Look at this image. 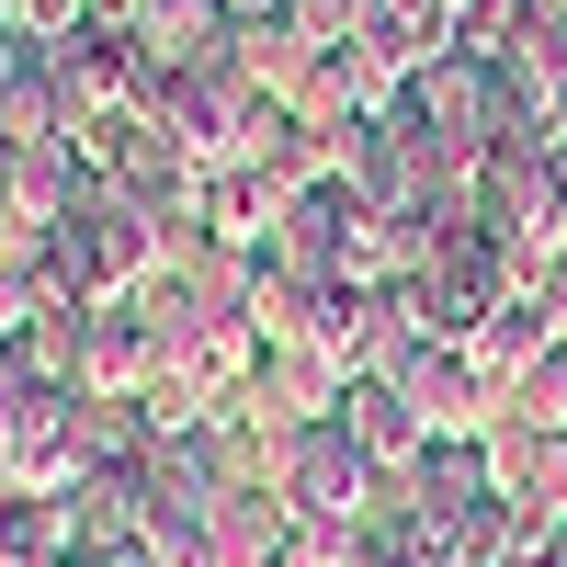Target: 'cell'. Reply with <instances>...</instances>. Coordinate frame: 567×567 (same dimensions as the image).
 I'll return each instance as SVG.
<instances>
[{
  "mask_svg": "<svg viewBox=\"0 0 567 567\" xmlns=\"http://www.w3.org/2000/svg\"><path fill=\"white\" fill-rule=\"evenodd\" d=\"M296 488H307V511H352V454L307 443V454H296Z\"/></svg>",
  "mask_w": 567,
  "mask_h": 567,
  "instance_id": "1",
  "label": "cell"
},
{
  "mask_svg": "<svg viewBox=\"0 0 567 567\" xmlns=\"http://www.w3.org/2000/svg\"><path fill=\"white\" fill-rule=\"evenodd\" d=\"M0 12H12V0H0Z\"/></svg>",
  "mask_w": 567,
  "mask_h": 567,
  "instance_id": "2",
  "label": "cell"
}]
</instances>
